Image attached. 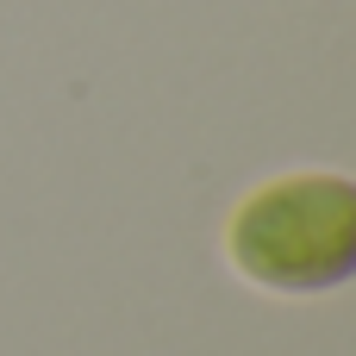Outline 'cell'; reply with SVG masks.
Segmentation results:
<instances>
[{"mask_svg": "<svg viewBox=\"0 0 356 356\" xmlns=\"http://www.w3.org/2000/svg\"><path fill=\"white\" fill-rule=\"evenodd\" d=\"M225 250L238 275L275 294H325L356 275V181L282 175L232 213Z\"/></svg>", "mask_w": 356, "mask_h": 356, "instance_id": "obj_1", "label": "cell"}]
</instances>
